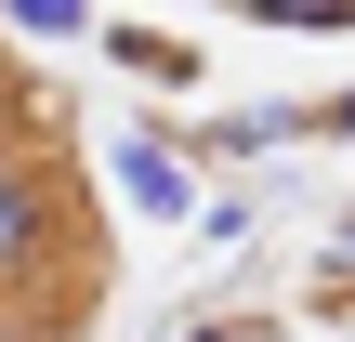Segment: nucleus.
Returning <instances> with one entry per match:
<instances>
[{"label": "nucleus", "mask_w": 355, "mask_h": 342, "mask_svg": "<svg viewBox=\"0 0 355 342\" xmlns=\"http://www.w3.org/2000/svg\"><path fill=\"white\" fill-rule=\"evenodd\" d=\"M290 132H316V105H250V119H211V132H198V158H263V145H290Z\"/></svg>", "instance_id": "7ed1b4c3"}, {"label": "nucleus", "mask_w": 355, "mask_h": 342, "mask_svg": "<svg viewBox=\"0 0 355 342\" xmlns=\"http://www.w3.org/2000/svg\"><path fill=\"white\" fill-rule=\"evenodd\" d=\"M316 132H329V145H355V79L329 92V105H316Z\"/></svg>", "instance_id": "0eeeda50"}, {"label": "nucleus", "mask_w": 355, "mask_h": 342, "mask_svg": "<svg viewBox=\"0 0 355 342\" xmlns=\"http://www.w3.org/2000/svg\"><path fill=\"white\" fill-rule=\"evenodd\" d=\"M184 342H250V330H184Z\"/></svg>", "instance_id": "6e6552de"}, {"label": "nucleus", "mask_w": 355, "mask_h": 342, "mask_svg": "<svg viewBox=\"0 0 355 342\" xmlns=\"http://www.w3.org/2000/svg\"><path fill=\"white\" fill-rule=\"evenodd\" d=\"M119 185H132L145 224H184V211H198V198H184V158H171L158 132H119Z\"/></svg>", "instance_id": "f03ea898"}, {"label": "nucleus", "mask_w": 355, "mask_h": 342, "mask_svg": "<svg viewBox=\"0 0 355 342\" xmlns=\"http://www.w3.org/2000/svg\"><path fill=\"white\" fill-rule=\"evenodd\" d=\"M0 342H13V330H0Z\"/></svg>", "instance_id": "1a4fd4ad"}, {"label": "nucleus", "mask_w": 355, "mask_h": 342, "mask_svg": "<svg viewBox=\"0 0 355 342\" xmlns=\"http://www.w3.org/2000/svg\"><path fill=\"white\" fill-rule=\"evenodd\" d=\"M250 26H277V40H343L355 26V0H237Z\"/></svg>", "instance_id": "39448f33"}, {"label": "nucleus", "mask_w": 355, "mask_h": 342, "mask_svg": "<svg viewBox=\"0 0 355 342\" xmlns=\"http://www.w3.org/2000/svg\"><path fill=\"white\" fill-rule=\"evenodd\" d=\"M0 26H13V40H79L92 0H0Z\"/></svg>", "instance_id": "423d86ee"}, {"label": "nucleus", "mask_w": 355, "mask_h": 342, "mask_svg": "<svg viewBox=\"0 0 355 342\" xmlns=\"http://www.w3.org/2000/svg\"><path fill=\"white\" fill-rule=\"evenodd\" d=\"M105 66H132V79H171V92L198 79V53H184L171 26H105Z\"/></svg>", "instance_id": "20e7f679"}, {"label": "nucleus", "mask_w": 355, "mask_h": 342, "mask_svg": "<svg viewBox=\"0 0 355 342\" xmlns=\"http://www.w3.org/2000/svg\"><path fill=\"white\" fill-rule=\"evenodd\" d=\"M66 250H79L66 158H40V145H13V132H0V316H13V303H40V290L66 277Z\"/></svg>", "instance_id": "f257e3e1"}]
</instances>
